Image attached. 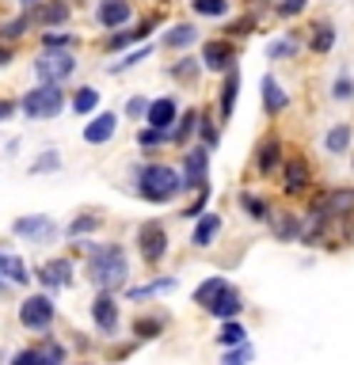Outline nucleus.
Listing matches in <instances>:
<instances>
[{
	"instance_id": "nucleus-28",
	"label": "nucleus",
	"mask_w": 354,
	"mask_h": 365,
	"mask_svg": "<svg viewBox=\"0 0 354 365\" xmlns=\"http://www.w3.org/2000/svg\"><path fill=\"white\" fill-rule=\"evenodd\" d=\"M313 53H331V46H335V23H328V19H320L316 27H313Z\"/></svg>"
},
{
	"instance_id": "nucleus-16",
	"label": "nucleus",
	"mask_w": 354,
	"mask_h": 365,
	"mask_svg": "<svg viewBox=\"0 0 354 365\" xmlns=\"http://www.w3.org/2000/svg\"><path fill=\"white\" fill-rule=\"evenodd\" d=\"M39 282L46 289H65L69 282H73V262L69 259H50L39 267Z\"/></svg>"
},
{
	"instance_id": "nucleus-33",
	"label": "nucleus",
	"mask_w": 354,
	"mask_h": 365,
	"mask_svg": "<svg viewBox=\"0 0 354 365\" xmlns=\"http://www.w3.org/2000/svg\"><path fill=\"white\" fill-rule=\"evenodd\" d=\"M194 16H206V19H225L228 16V0H191Z\"/></svg>"
},
{
	"instance_id": "nucleus-31",
	"label": "nucleus",
	"mask_w": 354,
	"mask_h": 365,
	"mask_svg": "<svg viewBox=\"0 0 354 365\" xmlns=\"http://www.w3.org/2000/svg\"><path fill=\"white\" fill-rule=\"evenodd\" d=\"M153 23L156 19H145L137 31H126V34H111L107 38V50H122V46H130V42H141V38H148V31H153Z\"/></svg>"
},
{
	"instance_id": "nucleus-49",
	"label": "nucleus",
	"mask_w": 354,
	"mask_h": 365,
	"mask_svg": "<svg viewBox=\"0 0 354 365\" xmlns=\"http://www.w3.org/2000/svg\"><path fill=\"white\" fill-rule=\"evenodd\" d=\"M145 110H148V99H141V96H133L126 103V114H130V118H145Z\"/></svg>"
},
{
	"instance_id": "nucleus-15",
	"label": "nucleus",
	"mask_w": 354,
	"mask_h": 365,
	"mask_svg": "<svg viewBox=\"0 0 354 365\" xmlns=\"http://www.w3.org/2000/svg\"><path fill=\"white\" fill-rule=\"evenodd\" d=\"M176 118H179V103L171 99V96L153 99V103H148V110H145V122L156 125V130H171V125H176Z\"/></svg>"
},
{
	"instance_id": "nucleus-3",
	"label": "nucleus",
	"mask_w": 354,
	"mask_h": 365,
	"mask_svg": "<svg viewBox=\"0 0 354 365\" xmlns=\"http://www.w3.org/2000/svg\"><path fill=\"white\" fill-rule=\"evenodd\" d=\"M61 107H65V91H61V84H50V80H42L39 88H31L27 96H23V103H19V110L27 114V118H34V122L57 118Z\"/></svg>"
},
{
	"instance_id": "nucleus-34",
	"label": "nucleus",
	"mask_w": 354,
	"mask_h": 365,
	"mask_svg": "<svg viewBox=\"0 0 354 365\" xmlns=\"http://www.w3.org/2000/svg\"><path fill=\"white\" fill-rule=\"evenodd\" d=\"M297 50H301V42L290 34V38H274L267 46V57H270V61H282V57H297Z\"/></svg>"
},
{
	"instance_id": "nucleus-19",
	"label": "nucleus",
	"mask_w": 354,
	"mask_h": 365,
	"mask_svg": "<svg viewBox=\"0 0 354 365\" xmlns=\"http://www.w3.org/2000/svg\"><path fill=\"white\" fill-rule=\"evenodd\" d=\"M217 232H221V217L217 213H202V217H194V232H191V244L194 247H210Z\"/></svg>"
},
{
	"instance_id": "nucleus-18",
	"label": "nucleus",
	"mask_w": 354,
	"mask_h": 365,
	"mask_svg": "<svg viewBox=\"0 0 354 365\" xmlns=\"http://www.w3.org/2000/svg\"><path fill=\"white\" fill-rule=\"evenodd\" d=\"M210 316H217V319H233V316H240L244 312V297H240V289L236 285H225L221 293H217V301L206 308Z\"/></svg>"
},
{
	"instance_id": "nucleus-23",
	"label": "nucleus",
	"mask_w": 354,
	"mask_h": 365,
	"mask_svg": "<svg viewBox=\"0 0 354 365\" xmlns=\"http://www.w3.org/2000/svg\"><path fill=\"white\" fill-rule=\"evenodd\" d=\"M301 217H293V213H282V217H274L270 213V228H274V236L285 240V244H293V240H301Z\"/></svg>"
},
{
	"instance_id": "nucleus-45",
	"label": "nucleus",
	"mask_w": 354,
	"mask_h": 365,
	"mask_svg": "<svg viewBox=\"0 0 354 365\" xmlns=\"http://www.w3.org/2000/svg\"><path fill=\"white\" fill-rule=\"evenodd\" d=\"M96 225H99V217H96V213H84V217H76V221L69 225V236H84V232H91Z\"/></svg>"
},
{
	"instance_id": "nucleus-1",
	"label": "nucleus",
	"mask_w": 354,
	"mask_h": 365,
	"mask_svg": "<svg viewBox=\"0 0 354 365\" xmlns=\"http://www.w3.org/2000/svg\"><path fill=\"white\" fill-rule=\"evenodd\" d=\"M88 251V278L99 289H118L130 278V259L118 244H84Z\"/></svg>"
},
{
	"instance_id": "nucleus-5",
	"label": "nucleus",
	"mask_w": 354,
	"mask_h": 365,
	"mask_svg": "<svg viewBox=\"0 0 354 365\" xmlns=\"http://www.w3.org/2000/svg\"><path fill=\"white\" fill-rule=\"evenodd\" d=\"M137 247H141V259L148 267H156V262L168 255V228L160 221H145L137 228Z\"/></svg>"
},
{
	"instance_id": "nucleus-12",
	"label": "nucleus",
	"mask_w": 354,
	"mask_h": 365,
	"mask_svg": "<svg viewBox=\"0 0 354 365\" xmlns=\"http://www.w3.org/2000/svg\"><path fill=\"white\" fill-rule=\"evenodd\" d=\"M91 319H96V327L103 335H114V331H118V301L111 297V289H103L96 301H91Z\"/></svg>"
},
{
	"instance_id": "nucleus-2",
	"label": "nucleus",
	"mask_w": 354,
	"mask_h": 365,
	"mask_svg": "<svg viewBox=\"0 0 354 365\" xmlns=\"http://www.w3.org/2000/svg\"><path fill=\"white\" fill-rule=\"evenodd\" d=\"M179 190H183V175H179L176 168H168V164H145L141 171H137V194H141L145 202L164 205V202L176 198Z\"/></svg>"
},
{
	"instance_id": "nucleus-42",
	"label": "nucleus",
	"mask_w": 354,
	"mask_h": 365,
	"mask_svg": "<svg viewBox=\"0 0 354 365\" xmlns=\"http://www.w3.org/2000/svg\"><path fill=\"white\" fill-rule=\"evenodd\" d=\"M57 168H61V156H57L54 148H50L46 156H39V160L31 164V175H42V171H57Z\"/></svg>"
},
{
	"instance_id": "nucleus-13",
	"label": "nucleus",
	"mask_w": 354,
	"mask_h": 365,
	"mask_svg": "<svg viewBox=\"0 0 354 365\" xmlns=\"http://www.w3.org/2000/svg\"><path fill=\"white\" fill-rule=\"evenodd\" d=\"M282 141L278 137H263V141L256 145V171L259 175H278L282 171Z\"/></svg>"
},
{
	"instance_id": "nucleus-10",
	"label": "nucleus",
	"mask_w": 354,
	"mask_h": 365,
	"mask_svg": "<svg viewBox=\"0 0 354 365\" xmlns=\"http://www.w3.org/2000/svg\"><path fill=\"white\" fill-rule=\"evenodd\" d=\"M259 99H263V114H267V118H278V114L290 107V91L278 84V76H274V73H263Z\"/></svg>"
},
{
	"instance_id": "nucleus-29",
	"label": "nucleus",
	"mask_w": 354,
	"mask_h": 365,
	"mask_svg": "<svg viewBox=\"0 0 354 365\" xmlns=\"http://www.w3.org/2000/svg\"><path fill=\"white\" fill-rule=\"evenodd\" d=\"M225 278H221V274H213V278H206L202 285H198V289H194V304H198V308H210L213 301H217V293H221L225 289Z\"/></svg>"
},
{
	"instance_id": "nucleus-4",
	"label": "nucleus",
	"mask_w": 354,
	"mask_h": 365,
	"mask_svg": "<svg viewBox=\"0 0 354 365\" xmlns=\"http://www.w3.org/2000/svg\"><path fill=\"white\" fill-rule=\"evenodd\" d=\"M73 73H76V61H73V53H65V50H46L39 61H34V76L50 80V84H65Z\"/></svg>"
},
{
	"instance_id": "nucleus-38",
	"label": "nucleus",
	"mask_w": 354,
	"mask_h": 365,
	"mask_svg": "<svg viewBox=\"0 0 354 365\" xmlns=\"http://www.w3.org/2000/svg\"><path fill=\"white\" fill-rule=\"evenodd\" d=\"M331 99H335V103L354 99V80H350V73H339L335 80H331Z\"/></svg>"
},
{
	"instance_id": "nucleus-35",
	"label": "nucleus",
	"mask_w": 354,
	"mask_h": 365,
	"mask_svg": "<svg viewBox=\"0 0 354 365\" xmlns=\"http://www.w3.org/2000/svg\"><path fill=\"white\" fill-rule=\"evenodd\" d=\"M96 107H99V91L96 88H80L76 96H73V110L76 114H91Z\"/></svg>"
},
{
	"instance_id": "nucleus-8",
	"label": "nucleus",
	"mask_w": 354,
	"mask_h": 365,
	"mask_svg": "<svg viewBox=\"0 0 354 365\" xmlns=\"http://www.w3.org/2000/svg\"><path fill=\"white\" fill-rule=\"evenodd\" d=\"M19 324L27 331H50L54 327V301L50 297H27V301L19 304Z\"/></svg>"
},
{
	"instance_id": "nucleus-27",
	"label": "nucleus",
	"mask_w": 354,
	"mask_h": 365,
	"mask_svg": "<svg viewBox=\"0 0 354 365\" xmlns=\"http://www.w3.org/2000/svg\"><path fill=\"white\" fill-rule=\"evenodd\" d=\"M198 130V110H187V114H179L176 125L168 130V141H176V145H187V137Z\"/></svg>"
},
{
	"instance_id": "nucleus-6",
	"label": "nucleus",
	"mask_w": 354,
	"mask_h": 365,
	"mask_svg": "<svg viewBox=\"0 0 354 365\" xmlns=\"http://www.w3.org/2000/svg\"><path fill=\"white\" fill-rule=\"evenodd\" d=\"M282 190L293 194V198H297V194H308V190H313V168H308L305 156L293 153V156L282 160Z\"/></svg>"
},
{
	"instance_id": "nucleus-32",
	"label": "nucleus",
	"mask_w": 354,
	"mask_h": 365,
	"mask_svg": "<svg viewBox=\"0 0 354 365\" xmlns=\"http://www.w3.org/2000/svg\"><path fill=\"white\" fill-rule=\"evenodd\" d=\"M176 278H160V282H148V285H137V289H130V301H145V297H156V293H171L176 289Z\"/></svg>"
},
{
	"instance_id": "nucleus-51",
	"label": "nucleus",
	"mask_w": 354,
	"mask_h": 365,
	"mask_svg": "<svg viewBox=\"0 0 354 365\" xmlns=\"http://www.w3.org/2000/svg\"><path fill=\"white\" fill-rule=\"evenodd\" d=\"M42 361H61L65 358V346H57V342H50V346H42Z\"/></svg>"
},
{
	"instance_id": "nucleus-37",
	"label": "nucleus",
	"mask_w": 354,
	"mask_h": 365,
	"mask_svg": "<svg viewBox=\"0 0 354 365\" xmlns=\"http://www.w3.org/2000/svg\"><path fill=\"white\" fill-rule=\"evenodd\" d=\"M198 133H202V145L210 148V153H213L217 145H221V130H217V125L210 122V114H198Z\"/></svg>"
},
{
	"instance_id": "nucleus-50",
	"label": "nucleus",
	"mask_w": 354,
	"mask_h": 365,
	"mask_svg": "<svg viewBox=\"0 0 354 365\" xmlns=\"http://www.w3.org/2000/svg\"><path fill=\"white\" fill-rule=\"evenodd\" d=\"M42 42L50 46V50H65V46H73V34H46Z\"/></svg>"
},
{
	"instance_id": "nucleus-52",
	"label": "nucleus",
	"mask_w": 354,
	"mask_h": 365,
	"mask_svg": "<svg viewBox=\"0 0 354 365\" xmlns=\"http://www.w3.org/2000/svg\"><path fill=\"white\" fill-rule=\"evenodd\" d=\"M23 4H31V0H23Z\"/></svg>"
},
{
	"instance_id": "nucleus-41",
	"label": "nucleus",
	"mask_w": 354,
	"mask_h": 365,
	"mask_svg": "<svg viewBox=\"0 0 354 365\" xmlns=\"http://www.w3.org/2000/svg\"><path fill=\"white\" fill-rule=\"evenodd\" d=\"M206 205H210V182H202V187H198V198H194L187 210H183V217H191V221H194V217L206 213Z\"/></svg>"
},
{
	"instance_id": "nucleus-46",
	"label": "nucleus",
	"mask_w": 354,
	"mask_h": 365,
	"mask_svg": "<svg viewBox=\"0 0 354 365\" xmlns=\"http://www.w3.org/2000/svg\"><path fill=\"white\" fill-rule=\"evenodd\" d=\"M145 57H148V46H141V50H133V53H126L118 65H111V73H126V68H133L137 61H145Z\"/></svg>"
},
{
	"instance_id": "nucleus-20",
	"label": "nucleus",
	"mask_w": 354,
	"mask_h": 365,
	"mask_svg": "<svg viewBox=\"0 0 354 365\" xmlns=\"http://www.w3.org/2000/svg\"><path fill=\"white\" fill-rule=\"evenodd\" d=\"M236 96H240V68H225V84H221V107H217V114H221V122L233 118V107H236Z\"/></svg>"
},
{
	"instance_id": "nucleus-11",
	"label": "nucleus",
	"mask_w": 354,
	"mask_h": 365,
	"mask_svg": "<svg viewBox=\"0 0 354 365\" xmlns=\"http://www.w3.org/2000/svg\"><path fill=\"white\" fill-rule=\"evenodd\" d=\"M27 19H31V27H61L69 19V4L65 0H34Z\"/></svg>"
},
{
	"instance_id": "nucleus-24",
	"label": "nucleus",
	"mask_w": 354,
	"mask_h": 365,
	"mask_svg": "<svg viewBox=\"0 0 354 365\" xmlns=\"http://www.w3.org/2000/svg\"><path fill=\"white\" fill-rule=\"evenodd\" d=\"M198 42V27L194 23H176L168 34H164V46L168 50H187V46Z\"/></svg>"
},
{
	"instance_id": "nucleus-47",
	"label": "nucleus",
	"mask_w": 354,
	"mask_h": 365,
	"mask_svg": "<svg viewBox=\"0 0 354 365\" xmlns=\"http://www.w3.org/2000/svg\"><path fill=\"white\" fill-rule=\"evenodd\" d=\"M27 27H31V19L19 16V19H11V23H4V27H0V38H19Z\"/></svg>"
},
{
	"instance_id": "nucleus-36",
	"label": "nucleus",
	"mask_w": 354,
	"mask_h": 365,
	"mask_svg": "<svg viewBox=\"0 0 354 365\" xmlns=\"http://www.w3.org/2000/svg\"><path fill=\"white\" fill-rule=\"evenodd\" d=\"M160 331H164V319H160V316H141V319L133 324V335H137V339H156Z\"/></svg>"
},
{
	"instance_id": "nucleus-53",
	"label": "nucleus",
	"mask_w": 354,
	"mask_h": 365,
	"mask_svg": "<svg viewBox=\"0 0 354 365\" xmlns=\"http://www.w3.org/2000/svg\"><path fill=\"white\" fill-rule=\"evenodd\" d=\"M0 285H4V278H0Z\"/></svg>"
},
{
	"instance_id": "nucleus-14",
	"label": "nucleus",
	"mask_w": 354,
	"mask_h": 365,
	"mask_svg": "<svg viewBox=\"0 0 354 365\" xmlns=\"http://www.w3.org/2000/svg\"><path fill=\"white\" fill-rule=\"evenodd\" d=\"M130 16H133L130 0H99V8H96V23H99V27H107V31L126 27Z\"/></svg>"
},
{
	"instance_id": "nucleus-26",
	"label": "nucleus",
	"mask_w": 354,
	"mask_h": 365,
	"mask_svg": "<svg viewBox=\"0 0 354 365\" xmlns=\"http://www.w3.org/2000/svg\"><path fill=\"white\" fill-rule=\"evenodd\" d=\"M0 274H8L11 285H27L31 282V270L19 255H0Z\"/></svg>"
},
{
	"instance_id": "nucleus-17",
	"label": "nucleus",
	"mask_w": 354,
	"mask_h": 365,
	"mask_svg": "<svg viewBox=\"0 0 354 365\" xmlns=\"http://www.w3.org/2000/svg\"><path fill=\"white\" fill-rule=\"evenodd\" d=\"M114 130H118V114L103 110V114H96V118L84 125V141L88 145H107L111 137H114Z\"/></svg>"
},
{
	"instance_id": "nucleus-25",
	"label": "nucleus",
	"mask_w": 354,
	"mask_h": 365,
	"mask_svg": "<svg viewBox=\"0 0 354 365\" xmlns=\"http://www.w3.org/2000/svg\"><path fill=\"white\" fill-rule=\"evenodd\" d=\"M240 210H244L251 221H270V202L263 198V194L244 190V194H240Z\"/></svg>"
},
{
	"instance_id": "nucleus-40",
	"label": "nucleus",
	"mask_w": 354,
	"mask_h": 365,
	"mask_svg": "<svg viewBox=\"0 0 354 365\" xmlns=\"http://www.w3.org/2000/svg\"><path fill=\"white\" fill-rule=\"evenodd\" d=\"M164 141H168V130H156V125H145V130L137 133V145H141V148H156Z\"/></svg>"
},
{
	"instance_id": "nucleus-7",
	"label": "nucleus",
	"mask_w": 354,
	"mask_h": 365,
	"mask_svg": "<svg viewBox=\"0 0 354 365\" xmlns=\"http://www.w3.org/2000/svg\"><path fill=\"white\" fill-rule=\"evenodd\" d=\"M179 175H183V187H187V190H198L202 182H210V148H206V145L187 148Z\"/></svg>"
},
{
	"instance_id": "nucleus-30",
	"label": "nucleus",
	"mask_w": 354,
	"mask_h": 365,
	"mask_svg": "<svg viewBox=\"0 0 354 365\" xmlns=\"http://www.w3.org/2000/svg\"><path fill=\"white\" fill-rule=\"evenodd\" d=\"M217 342H221V346H236V342H248V331H244V324H240L236 316H233V319H221Z\"/></svg>"
},
{
	"instance_id": "nucleus-9",
	"label": "nucleus",
	"mask_w": 354,
	"mask_h": 365,
	"mask_svg": "<svg viewBox=\"0 0 354 365\" xmlns=\"http://www.w3.org/2000/svg\"><path fill=\"white\" fill-rule=\"evenodd\" d=\"M236 65V46L233 38H210L202 42V68H210V73H225V68Z\"/></svg>"
},
{
	"instance_id": "nucleus-44",
	"label": "nucleus",
	"mask_w": 354,
	"mask_h": 365,
	"mask_svg": "<svg viewBox=\"0 0 354 365\" xmlns=\"http://www.w3.org/2000/svg\"><path fill=\"white\" fill-rule=\"evenodd\" d=\"M305 8H308V0H278V4H274V11H278L282 19H293V16H301Z\"/></svg>"
},
{
	"instance_id": "nucleus-48",
	"label": "nucleus",
	"mask_w": 354,
	"mask_h": 365,
	"mask_svg": "<svg viewBox=\"0 0 354 365\" xmlns=\"http://www.w3.org/2000/svg\"><path fill=\"white\" fill-rule=\"evenodd\" d=\"M198 65H202V61H191V57H183V61H179L176 68H171V73H176L179 80H194V73H198Z\"/></svg>"
},
{
	"instance_id": "nucleus-43",
	"label": "nucleus",
	"mask_w": 354,
	"mask_h": 365,
	"mask_svg": "<svg viewBox=\"0 0 354 365\" xmlns=\"http://www.w3.org/2000/svg\"><path fill=\"white\" fill-rule=\"evenodd\" d=\"M256 358V350L248 346V342H236V346H225V361L236 365V361H251Z\"/></svg>"
},
{
	"instance_id": "nucleus-21",
	"label": "nucleus",
	"mask_w": 354,
	"mask_h": 365,
	"mask_svg": "<svg viewBox=\"0 0 354 365\" xmlns=\"http://www.w3.org/2000/svg\"><path fill=\"white\" fill-rule=\"evenodd\" d=\"M350 141H354L350 122H335V125H331V130L324 133V153L343 156V153H350Z\"/></svg>"
},
{
	"instance_id": "nucleus-39",
	"label": "nucleus",
	"mask_w": 354,
	"mask_h": 365,
	"mask_svg": "<svg viewBox=\"0 0 354 365\" xmlns=\"http://www.w3.org/2000/svg\"><path fill=\"white\" fill-rule=\"evenodd\" d=\"M259 27V16L256 11H248V16H240V19H233L228 23V34H236V38H244V34H251Z\"/></svg>"
},
{
	"instance_id": "nucleus-22",
	"label": "nucleus",
	"mask_w": 354,
	"mask_h": 365,
	"mask_svg": "<svg viewBox=\"0 0 354 365\" xmlns=\"http://www.w3.org/2000/svg\"><path fill=\"white\" fill-rule=\"evenodd\" d=\"M11 232L23 236V240H42V236L54 232V221L50 217H19V221L11 225Z\"/></svg>"
}]
</instances>
